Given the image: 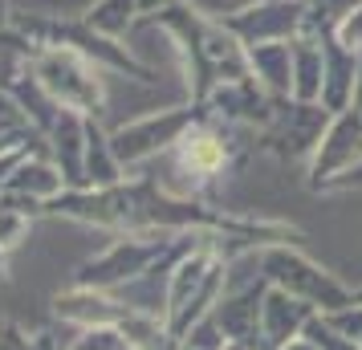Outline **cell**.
Segmentation results:
<instances>
[{"label":"cell","instance_id":"6da1fadb","mask_svg":"<svg viewBox=\"0 0 362 350\" xmlns=\"http://www.w3.org/2000/svg\"><path fill=\"white\" fill-rule=\"evenodd\" d=\"M240 127H228L204 110V118L175 147L143 167V175L175 200H212L216 180L240 163Z\"/></svg>","mask_w":362,"mask_h":350},{"label":"cell","instance_id":"7a4b0ae2","mask_svg":"<svg viewBox=\"0 0 362 350\" xmlns=\"http://www.w3.org/2000/svg\"><path fill=\"white\" fill-rule=\"evenodd\" d=\"M33 78L62 110H78L86 118L106 115V69L69 49V45H37L33 49Z\"/></svg>","mask_w":362,"mask_h":350},{"label":"cell","instance_id":"3957f363","mask_svg":"<svg viewBox=\"0 0 362 350\" xmlns=\"http://www.w3.org/2000/svg\"><path fill=\"white\" fill-rule=\"evenodd\" d=\"M257 261H261V277L273 289H285L293 298L310 301L317 314L342 310V305L354 301V289L346 281H338L329 269H322L305 249H297V240L264 245V249H257Z\"/></svg>","mask_w":362,"mask_h":350},{"label":"cell","instance_id":"277c9868","mask_svg":"<svg viewBox=\"0 0 362 350\" xmlns=\"http://www.w3.org/2000/svg\"><path fill=\"white\" fill-rule=\"evenodd\" d=\"M199 118H204V106H196V102L139 115V118H131V122H122V127L110 131V151H115V159L122 163V171L134 175V171H143L147 163H155L159 155H167Z\"/></svg>","mask_w":362,"mask_h":350},{"label":"cell","instance_id":"5b68a950","mask_svg":"<svg viewBox=\"0 0 362 350\" xmlns=\"http://www.w3.org/2000/svg\"><path fill=\"white\" fill-rule=\"evenodd\" d=\"M329 110L322 102H297V98H281L273 106V118L257 131V147L269 151L273 159L293 167H310L313 151L322 143V134L329 127Z\"/></svg>","mask_w":362,"mask_h":350},{"label":"cell","instance_id":"8992f818","mask_svg":"<svg viewBox=\"0 0 362 350\" xmlns=\"http://www.w3.org/2000/svg\"><path fill=\"white\" fill-rule=\"evenodd\" d=\"M171 236L175 233H122V236H115L98 257H90V261L78 265L74 285L115 293L118 285L134 281L139 273H147V269L163 257V249L171 245Z\"/></svg>","mask_w":362,"mask_h":350},{"label":"cell","instance_id":"52a82bcc","mask_svg":"<svg viewBox=\"0 0 362 350\" xmlns=\"http://www.w3.org/2000/svg\"><path fill=\"white\" fill-rule=\"evenodd\" d=\"M228 33L240 37V45H269V41H297L310 29V4L305 0H261L245 13L224 21Z\"/></svg>","mask_w":362,"mask_h":350},{"label":"cell","instance_id":"ba28073f","mask_svg":"<svg viewBox=\"0 0 362 350\" xmlns=\"http://www.w3.org/2000/svg\"><path fill=\"white\" fill-rule=\"evenodd\" d=\"M358 159H362V115L354 106H346V110H338L329 118L326 134H322V143H317L310 167H305L310 192H322L334 175L350 171Z\"/></svg>","mask_w":362,"mask_h":350},{"label":"cell","instance_id":"9c48e42d","mask_svg":"<svg viewBox=\"0 0 362 350\" xmlns=\"http://www.w3.org/2000/svg\"><path fill=\"white\" fill-rule=\"evenodd\" d=\"M281 98H269L261 86L252 82V78H240V82H220L208 94L204 102V110L220 122H228V127H240V131H261L264 122L273 118V106Z\"/></svg>","mask_w":362,"mask_h":350},{"label":"cell","instance_id":"30bf717a","mask_svg":"<svg viewBox=\"0 0 362 350\" xmlns=\"http://www.w3.org/2000/svg\"><path fill=\"white\" fill-rule=\"evenodd\" d=\"M53 317L66 322V326H74V330H94V326L122 330L134 317V310L122 305V301H118L115 293H106V289H82V285H74V289H66V293L53 298Z\"/></svg>","mask_w":362,"mask_h":350},{"label":"cell","instance_id":"8fae6325","mask_svg":"<svg viewBox=\"0 0 362 350\" xmlns=\"http://www.w3.org/2000/svg\"><path fill=\"white\" fill-rule=\"evenodd\" d=\"M269 293L264 277H252L245 285H228V293L220 298V305L212 310L216 326L224 330L228 342H245V346L261 350V305Z\"/></svg>","mask_w":362,"mask_h":350},{"label":"cell","instance_id":"7c38bea8","mask_svg":"<svg viewBox=\"0 0 362 350\" xmlns=\"http://www.w3.org/2000/svg\"><path fill=\"white\" fill-rule=\"evenodd\" d=\"M86 131H90V118L78 110H57V118L41 131L45 155L57 163V171L66 175L74 192L86 187Z\"/></svg>","mask_w":362,"mask_h":350},{"label":"cell","instance_id":"4fadbf2b","mask_svg":"<svg viewBox=\"0 0 362 350\" xmlns=\"http://www.w3.org/2000/svg\"><path fill=\"white\" fill-rule=\"evenodd\" d=\"M313 310L310 301L293 298L285 289H273L264 293V305H261V350H281L285 342L301 338V330L313 322Z\"/></svg>","mask_w":362,"mask_h":350},{"label":"cell","instance_id":"5bb4252c","mask_svg":"<svg viewBox=\"0 0 362 350\" xmlns=\"http://www.w3.org/2000/svg\"><path fill=\"white\" fill-rule=\"evenodd\" d=\"M4 192L25 196V200H33V204H41V208H45V204L57 200L62 192H69V184H66V175L57 171V163L45 155V143H41V147L29 151V155L17 163V171L8 175Z\"/></svg>","mask_w":362,"mask_h":350},{"label":"cell","instance_id":"9a60e30c","mask_svg":"<svg viewBox=\"0 0 362 350\" xmlns=\"http://www.w3.org/2000/svg\"><path fill=\"white\" fill-rule=\"evenodd\" d=\"M248 74L269 98H293V41L248 45Z\"/></svg>","mask_w":362,"mask_h":350},{"label":"cell","instance_id":"2e32d148","mask_svg":"<svg viewBox=\"0 0 362 350\" xmlns=\"http://www.w3.org/2000/svg\"><path fill=\"white\" fill-rule=\"evenodd\" d=\"M322 45H326V78H322V106L329 115L346 110L354 102V86H358V66L362 57L358 53L342 49L329 33H322Z\"/></svg>","mask_w":362,"mask_h":350},{"label":"cell","instance_id":"e0dca14e","mask_svg":"<svg viewBox=\"0 0 362 350\" xmlns=\"http://www.w3.org/2000/svg\"><path fill=\"white\" fill-rule=\"evenodd\" d=\"M322 78H326V45L322 37L301 33L293 41V98L322 102Z\"/></svg>","mask_w":362,"mask_h":350},{"label":"cell","instance_id":"ac0fdd59","mask_svg":"<svg viewBox=\"0 0 362 350\" xmlns=\"http://www.w3.org/2000/svg\"><path fill=\"white\" fill-rule=\"evenodd\" d=\"M122 180H127V171L110 151V131H102L98 118H90V131H86V187H115Z\"/></svg>","mask_w":362,"mask_h":350},{"label":"cell","instance_id":"d6986e66","mask_svg":"<svg viewBox=\"0 0 362 350\" xmlns=\"http://www.w3.org/2000/svg\"><path fill=\"white\" fill-rule=\"evenodd\" d=\"M82 21L90 29H98L102 37L127 41V33L143 21V13H139V0H94V4L86 8Z\"/></svg>","mask_w":362,"mask_h":350},{"label":"cell","instance_id":"ffe728a7","mask_svg":"<svg viewBox=\"0 0 362 350\" xmlns=\"http://www.w3.org/2000/svg\"><path fill=\"white\" fill-rule=\"evenodd\" d=\"M305 4H310V29H305V33L322 37V33H329L354 4H362V0H305Z\"/></svg>","mask_w":362,"mask_h":350},{"label":"cell","instance_id":"44dd1931","mask_svg":"<svg viewBox=\"0 0 362 350\" xmlns=\"http://www.w3.org/2000/svg\"><path fill=\"white\" fill-rule=\"evenodd\" d=\"M301 334H305V338H310V342H313L317 350H362L358 342L342 338V334L334 330V326H329V322H326L322 314H313V322H310V326H305Z\"/></svg>","mask_w":362,"mask_h":350},{"label":"cell","instance_id":"7402d4cb","mask_svg":"<svg viewBox=\"0 0 362 350\" xmlns=\"http://www.w3.org/2000/svg\"><path fill=\"white\" fill-rule=\"evenodd\" d=\"M322 317H326L342 338H350V342L362 346V301L358 298L350 301V305H342V310H329V314H322Z\"/></svg>","mask_w":362,"mask_h":350},{"label":"cell","instance_id":"603a6c76","mask_svg":"<svg viewBox=\"0 0 362 350\" xmlns=\"http://www.w3.org/2000/svg\"><path fill=\"white\" fill-rule=\"evenodd\" d=\"M329 37H334L342 49H350V53H358V57H362V4H354V8H350L334 29H329Z\"/></svg>","mask_w":362,"mask_h":350},{"label":"cell","instance_id":"cb8c5ba5","mask_svg":"<svg viewBox=\"0 0 362 350\" xmlns=\"http://www.w3.org/2000/svg\"><path fill=\"white\" fill-rule=\"evenodd\" d=\"M196 13H204L208 21H228L236 17V13H245V8H252V4H261V0H187Z\"/></svg>","mask_w":362,"mask_h":350},{"label":"cell","instance_id":"d4e9b609","mask_svg":"<svg viewBox=\"0 0 362 350\" xmlns=\"http://www.w3.org/2000/svg\"><path fill=\"white\" fill-rule=\"evenodd\" d=\"M322 192H362V159L354 167H350V171H342V175H334V180H329L326 187H322Z\"/></svg>","mask_w":362,"mask_h":350},{"label":"cell","instance_id":"484cf974","mask_svg":"<svg viewBox=\"0 0 362 350\" xmlns=\"http://www.w3.org/2000/svg\"><path fill=\"white\" fill-rule=\"evenodd\" d=\"M171 4H180V0H139V13H143V21L159 17L163 8H171Z\"/></svg>","mask_w":362,"mask_h":350},{"label":"cell","instance_id":"4316f807","mask_svg":"<svg viewBox=\"0 0 362 350\" xmlns=\"http://www.w3.org/2000/svg\"><path fill=\"white\" fill-rule=\"evenodd\" d=\"M281 350H317V346H313L310 338L301 334V338H293V342H285V346H281Z\"/></svg>","mask_w":362,"mask_h":350},{"label":"cell","instance_id":"83f0119b","mask_svg":"<svg viewBox=\"0 0 362 350\" xmlns=\"http://www.w3.org/2000/svg\"><path fill=\"white\" fill-rule=\"evenodd\" d=\"M350 106L362 115V66H358V86H354V102H350Z\"/></svg>","mask_w":362,"mask_h":350},{"label":"cell","instance_id":"f1b7e54d","mask_svg":"<svg viewBox=\"0 0 362 350\" xmlns=\"http://www.w3.org/2000/svg\"><path fill=\"white\" fill-rule=\"evenodd\" d=\"M224 350H257V346H245V342H228Z\"/></svg>","mask_w":362,"mask_h":350},{"label":"cell","instance_id":"f546056e","mask_svg":"<svg viewBox=\"0 0 362 350\" xmlns=\"http://www.w3.org/2000/svg\"><path fill=\"white\" fill-rule=\"evenodd\" d=\"M4 257H8V252L0 249V281H4Z\"/></svg>","mask_w":362,"mask_h":350},{"label":"cell","instance_id":"4dcf8cb0","mask_svg":"<svg viewBox=\"0 0 362 350\" xmlns=\"http://www.w3.org/2000/svg\"><path fill=\"white\" fill-rule=\"evenodd\" d=\"M354 298H358V301H362V285H358V289H354Z\"/></svg>","mask_w":362,"mask_h":350}]
</instances>
